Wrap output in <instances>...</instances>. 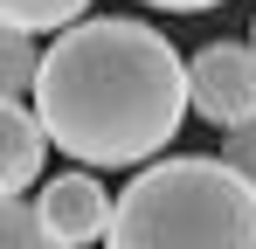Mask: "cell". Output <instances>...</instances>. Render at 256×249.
Here are the masks:
<instances>
[{
  "mask_svg": "<svg viewBox=\"0 0 256 249\" xmlns=\"http://www.w3.org/2000/svg\"><path fill=\"white\" fill-rule=\"evenodd\" d=\"M0 249H62V242L48 236V222L35 214V201L0 194Z\"/></svg>",
  "mask_w": 256,
  "mask_h": 249,
  "instance_id": "8",
  "label": "cell"
},
{
  "mask_svg": "<svg viewBox=\"0 0 256 249\" xmlns=\"http://www.w3.org/2000/svg\"><path fill=\"white\" fill-rule=\"evenodd\" d=\"M35 118L48 146L90 173L160 160L187 124V62L160 28L125 14H84L42 48Z\"/></svg>",
  "mask_w": 256,
  "mask_h": 249,
  "instance_id": "1",
  "label": "cell"
},
{
  "mask_svg": "<svg viewBox=\"0 0 256 249\" xmlns=\"http://www.w3.org/2000/svg\"><path fill=\"white\" fill-rule=\"evenodd\" d=\"M42 152H56V146H48L35 104L28 97H0V194H28L42 180Z\"/></svg>",
  "mask_w": 256,
  "mask_h": 249,
  "instance_id": "5",
  "label": "cell"
},
{
  "mask_svg": "<svg viewBox=\"0 0 256 249\" xmlns=\"http://www.w3.org/2000/svg\"><path fill=\"white\" fill-rule=\"evenodd\" d=\"M104 249H256V187L228 160H152L118 194Z\"/></svg>",
  "mask_w": 256,
  "mask_h": 249,
  "instance_id": "2",
  "label": "cell"
},
{
  "mask_svg": "<svg viewBox=\"0 0 256 249\" xmlns=\"http://www.w3.org/2000/svg\"><path fill=\"white\" fill-rule=\"evenodd\" d=\"M222 160L256 187V118H242V124H228V132H222Z\"/></svg>",
  "mask_w": 256,
  "mask_h": 249,
  "instance_id": "9",
  "label": "cell"
},
{
  "mask_svg": "<svg viewBox=\"0 0 256 249\" xmlns=\"http://www.w3.org/2000/svg\"><path fill=\"white\" fill-rule=\"evenodd\" d=\"M111 194H104V180L90 173V166H76V173H56V180H42V201H35V214L48 222V236L62 249H90L111 236Z\"/></svg>",
  "mask_w": 256,
  "mask_h": 249,
  "instance_id": "4",
  "label": "cell"
},
{
  "mask_svg": "<svg viewBox=\"0 0 256 249\" xmlns=\"http://www.w3.org/2000/svg\"><path fill=\"white\" fill-rule=\"evenodd\" d=\"M138 7H160V14H208L222 0H138Z\"/></svg>",
  "mask_w": 256,
  "mask_h": 249,
  "instance_id": "10",
  "label": "cell"
},
{
  "mask_svg": "<svg viewBox=\"0 0 256 249\" xmlns=\"http://www.w3.org/2000/svg\"><path fill=\"white\" fill-rule=\"evenodd\" d=\"M187 104L194 118H208L214 132L256 118V48L250 42H208L187 62Z\"/></svg>",
  "mask_w": 256,
  "mask_h": 249,
  "instance_id": "3",
  "label": "cell"
},
{
  "mask_svg": "<svg viewBox=\"0 0 256 249\" xmlns=\"http://www.w3.org/2000/svg\"><path fill=\"white\" fill-rule=\"evenodd\" d=\"M35 70H42V48L21 28H0V97H35Z\"/></svg>",
  "mask_w": 256,
  "mask_h": 249,
  "instance_id": "7",
  "label": "cell"
},
{
  "mask_svg": "<svg viewBox=\"0 0 256 249\" xmlns=\"http://www.w3.org/2000/svg\"><path fill=\"white\" fill-rule=\"evenodd\" d=\"M97 0H0V28H21V35H62L70 21H84Z\"/></svg>",
  "mask_w": 256,
  "mask_h": 249,
  "instance_id": "6",
  "label": "cell"
},
{
  "mask_svg": "<svg viewBox=\"0 0 256 249\" xmlns=\"http://www.w3.org/2000/svg\"><path fill=\"white\" fill-rule=\"evenodd\" d=\"M250 48H256V21H250Z\"/></svg>",
  "mask_w": 256,
  "mask_h": 249,
  "instance_id": "11",
  "label": "cell"
}]
</instances>
